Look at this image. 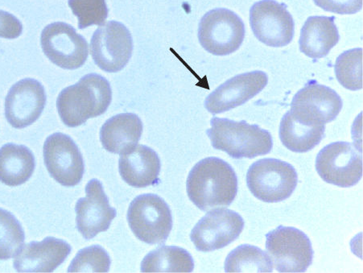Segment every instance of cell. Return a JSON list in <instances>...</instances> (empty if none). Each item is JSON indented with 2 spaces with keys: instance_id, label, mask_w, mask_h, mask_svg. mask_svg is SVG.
Listing matches in <instances>:
<instances>
[{
  "instance_id": "f1b7e54d",
  "label": "cell",
  "mask_w": 363,
  "mask_h": 273,
  "mask_svg": "<svg viewBox=\"0 0 363 273\" xmlns=\"http://www.w3.org/2000/svg\"><path fill=\"white\" fill-rule=\"evenodd\" d=\"M68 4L79 20V29L103 26L108 17L106 0H68Z\"/></svg>"
},
{
  "instance_id": "6da1fadb",
  "label": "cell",
  "mask_w": 363,
  "mask_h": 273,
  "mask_svg": "<svg viewBox=\"0 0 363 273\" xmlns=\"http://www.w3.org/2000/svg\"><path fill=\"white\" fill-rule=\"evenodd\" d=\"M189 199L202 211L229 206L238 194V177L228 162L218 157L201 160L189 172Z\"/></svg>"
},
{
  "instance_id": "277c9868",
  "label": "cell",
  "mask_w": 363,
  "mask_h": 273,
  "mask_svg": "<svg viewBox=\"0 0 363 273\" xmlns=\"http://www.w3.org/2000/svg\"><path fill=\"white\" fill-rule=\"evenodd\" d=\"M128 222L137 239L150 245H163L172 229L170 207L160 196H137L128 211Z\"/></svg>"
},
{
  "instance_id": "484cf974",
  "label": "cell",
  "mask_w": 363,
  "mask_h": 273,
  "mask_svg": "<svg viewBox=\"0 0 363 273\" xmlns=\"http://www.w3.org/2000/svg\"><path fill=\"white\" fill-rule=\"evenodd\" d=\"M336 78L340 84L350 91L362 89V49L345 51L337 58Z\"/></svg>"
},
{
  "instance_id": "44dd1931",
  "label": "cell",
  "mask_w": 363,
  "mask_h": 273,
  "mask_svg": "<svg viewBox=\"0 0 363 273\" xmlns=\"http://www.w3.org/2000/svg\"><path fill=\"white\" fill-rule=\"evenodd\" d=\"M335 21V16L308 17L301 32V52L313 59L328 55L340 40Z\"/></svg>"
},
{
  "instance_id": "9a60e30c",
  "label": "cell",
  "mask_w": 363,
  "mask_h": 273,
  "mask_svg": "<svg viewBox=\"0 0 363 273\" xmlns=\"http://www.w3.org/2000/svg\"><path fill=\"white\" fill-rule=\"evenodd\" d=\"M75 212L77 229L86 240L108 230L116 217V210L111 206L103 184L98 179L87 183L86 197L77 200Z\"/></svg>"
},
{
  "instance_id": "5b68a950",
  "label": "cell",
  "mask_w": 363,
  "mask_h": 273,
  "mask_svg": "<svg viewBox=\"0 0 363 273\" xmlns=\"http://www.w3.org/2000/svg\"><path fill=\"white\" fill-rule=\"evenodd\" d=\"M298 182L293 165L275 158L255 162L247 174V185L255 198L267 204L281 203L290 198Z\"/></svg>"
},
{
  "instance_id": "4fadbf2b",
  "label": "cell",
  "mask_w": 363,
  "mask_h": 273,
  "mask_svg": "<svg viewBox=\"0 0 363 273\" xmlns=\"http://www.w3.org/2000/svg\"><path fill=\"white\" fill-rule=\"evenodd\" d=\"M245 223L237 212L218 209L208 212L194 225L190 239L202 252L218 250L239 238Z\"/></svg>"
},
{
  "instance_id": "ffe728a7",
  "label": "cell",
  "mask_w": 363,
  "mask_h": 273,
  "mask_svg": "<svg viewBox=\"0 0 363 273\" xmlns=\"http://www.w3.org/2000/svg\"><path fill=\"white\" fill-rule=\"evenodd\" d=\"M142 133L140 118L133 113H123L105 122L100 130V140L107 152L121 155L138 145Z\"/></svg>"
},
{
  "instance_id": "8992f818",
  "label": "cell",
  "mask_w": 363,
  "mask_h": 273,
  "mask_svg": "<svg viewBox=\"0 0 363 273\" xmlns=\"http://www.w3.org/2000/svg\"><path fill=\"white\" fill-rule=\"evenodd\" d=\"M266 250L279 272H306L313 263L312 243L295 228L279 225L267 233Z\"/></svg>"
},
{
  "instance_id": "d4e9b609",
  "label": "cell",
  "mask_w": 363,
  "mask_h": 273,
  "mask_svg": "<svg viewBox=\"0 0 363 273\" xmlns=\"http://www.w3.org/2000/svg\"><path fill=\"white\" fill-rule=\"evenodd\" d=\"M225 272H272L273 264L258 247L242 245L230 252L225 261Z\"/></svg>"
},
{
  "instance_id": "9c48e42d",
  "label": "cell",
  "mask_w": 363,
  "mask_h": 273,
  "mask_svg": "<svg viewBox=\"0 0 363 273\" xmlns=\"http://www.w3.org/2000/svg\"><path fill=\"white\" fill-rule=\"evenodd\" d=\"M133 39L122 23L111 21L95 31L91 41L93 60L106 73L120 72L132 58Z\"/></svg>"
},
{
  "instance_id": "30bf717a",
  "label": "cell",
  "mask_w": 363,
  "mask_h": 273,
  "mask_svg": "<svg viewBox=\"0 0 363 273\" xmlns=\"http://www.w3.org/2000/svg\"><path fill=\"white\" fill-rule=\"evenodd\" d=\"M342 106V98L335 90L312 80L295 94L289 112L297 121L320 126L335 121Z\"/></svg>"
},
{
  "instance_id": "5bb4252c",
  "label": "cell",
  "mask_w": 363,
  "mask_h": 273,
  "mask_svg": "<svg viewBox=\"0 0 363 273\" xmlns=\"http://www.w3.org/2000/svg\"><path fill=\"white\" fill-rule=\"evenodd\" d=\"M44 160L50 176L63 186H76L84 175V160L68 135L57 133L46 139Z\"/></svg>"
},
{
  "instance_id": "cb8c5ba5",
  "label": "cell",
  "mask_w": 363,
  "mask_h": 273,
  "mask_svg": "<svg viewBox=\"0 0 363 273\" xmlns=\"http://www.w3.org/2000/svg\"><path fill=\"white\" fill-rule=\"evenodd\" d=\"M194 261L186 249L160 246L142 260L141 272H192Z\"/></svg>"
},
{
  "instance_id": "ac0fdd59",
  "label": "cell",
  "mask_w": 363,
  "mask_h": 273,
  "mask_svg": "<svg viewBox=\"0 0 363 273\" xmlns=\"http://www.w3.org/2000/svg\"><path fill=\"white\" fill-rule=\"evenodd\" d=\"M71 250L68 243L55 237L33 241L16 255L14 269L18 272H52L68 257Z\"/></svg>"
},
{
  "instance_id": "8fae6325",
  "label": "cell",
  "mask_w": 363,
  "mask_h": 273,
  "mask_svg": "<svg viewBox=\"0 0 363 273\" xmlns=\"http://www.w3.org/2000/svg\"><path fill=\"white\" fill-rule=\"evenodd\" d=\"M40 45L50 62L65 69L81 68L89 56L86 40L64 22L47 26L41 33Z\"/></svg>"
},
{
  "instance_id": "4dcf8cb0",
  "label": "cell",
  "mask_w": 363,
  "mask_h": 273,
  "mask_svg": "<svg viewBox=\"0 0 363 273\" xmlns=\"http://www.w3.org/2000/svg\"><path fill=\"white\" fill-rule=\"evenodd\" d=\"M22 32L21 22L13 14L0 10V38L16 39Z\"/></svg>"
},
{
  "instance_id": "d6986e66",
  "label": "cell",
  "mask_w": 363,
  "mask_h": 273,
  "mask_svg": "<svg viewBox=\"0 0 363 273\" xmlns=\"http://www.w3.org/2000/svg\"><path fill=\"white\" fill-rule=\"evenodd\" d=\"M162 163L158 154L146 145H136L121 154L118 171L130 186L145 188L160 183Z\"/></svg>"
},
{
  "instance_id": "ba28073f",
  "label": "cell",
  "mask_w": 363,
  "mask_h": 273,
  "mask_svg": "<svg viewBox=\"0 0 363 273\" xmlns=\"http://www.w3.org/2000/svg\"><path fill=\"white\" fill-rule=\"evenodd\" d=\"M360 150L349 142L326 145L318 154L316 170L324 182L342 188L353 187L362 178Z\"/></svg>"
},
{
  "instance_id": "7c38bea8",
  "label": "cell",
  "mask_w": 363,
  "mask_h": 273,
  "mask_svg": "<svg viewBox=\"0 0 363 273\" xmlns=\"http://www.w3.org/2000/svg\"><path fill=\"white\" fill-rule=\"evenodd\" d=\"M250 23L255 38L274 48L289 45L294 38L295 22L284 4L261 0L250 10Z\"/></svg>"
},
{
  "instance_id": "603a6c76",
  "label": "cell",
  "mask_w": 363,
  "mask_h": 273,
  "mask_svg": "<svg viewBox=\"0 0 363 273\" xmlns=\"http://www.w3.org/2000/svg\"><path fill=\"white\" fill-rule=\"evenodd\" d=\"M325 126H311L297 121L288 111L281 120L279 135L282 144L291 152H307L325 138Z\"/></svg>"
},
{
  "instance_id": "83f0119b",
  "label": "cell",
  "mask_w": 363,
  "mask_h": 273,
  "mask_svg": "<svg viewBox=\"0 0 363 273\" xmlns=\"http://www.w3.org/2000/svg\"><path fill=\"white\" fill-rule=\"evenodd\" d=\"M111 258L103 247L93 245L82 249L71 262L68 272H108Z\"/></svg>"
},
{
  "instance_id": "2e32d148",
  "label": "cell",
  "mask_w": 363,
  "mask_h": 273,
  "mask_svg": "<svg viewBox=\"0 0 363 273\" xmlns=\"http://www.w3.org/2000/svg\"><path fill=\"white\" fill-rule=\"evenodd\" d=\"M46 99L40 82L33 79H22L11 87L6 97V118L14 128L30 126L43 114Z\"/></svg>"
},
{
  "instance_id": "e0dca14e",
  "label": "cell",
  "mask_w": 363,
  "mask_h": 273,
  "mask_svg": "<svg viewBox=\"0 0 363 273\" xmlns=\"http://www.w3.org/2000/svg\"><path fill=\"white\" fill-rule=\"evenodd\" d=\"M269 77L255 70L233 77L219 86L205 100V108L213 115L221 114L248 102L267 85Z\"/></svg>"
},
{
  "instance_id": "3957f363",
  "label": "cell",
  "mask_w": 363,
  "mask_h": 273,
  "mask_svg": "<svg viewBox=\"0 0 363 273\" xmlns=\"http://www.w3.org/2000/svg\"><path fill=\"white\" fill-rule=\"evenodd\" d=\"M206 134L216 150L227 152L234 159H253L272 150L273 140L269 130L246 121L213 117Z\"/></svg>"
},
{
  "instance_id": "52a82bcc",
  "label": "cell",
  "mask_w": 363,
  "mask_h": 273,
  "mask_svg": "<svg viewBox=\"0 0 363 273\" xmlns=\"http://www.w3.org/2000/svg\"><path fill=\"white\" fill-rule=\"evenodd\" d=\"M245 38L241 18L227 9H213L201 18L199 28L200 44L216 56H227L240 48Z\"/></svg>"
},
{
  "instance_id": "f546056e",
  "label": "cell",
  "mask_w": 363,
  "mask_h": 273,
  "mask_svg": "<svg viewBox=\"0 0 363 273\" xmlns=\"http://www.w3.org/2000/svg\"><path fill=\"white\" fill-rule=\"evenodd\" d=\"M318 7L338 15H353L362 9V0H313Z\"/></svg>"
},
{
  "instance_id": "7a4b0ae2",
  "label": "cell",
  "mask_w": 363,
  "mask_h": 273,
  "mask_svg": "<svg viewBox=\"0 0 363 273\" xmlns=\"http://www.w3.org/2000/svg\"><path fill=\"white\" fill-rule=\"evenodd\" d=\"M111 100L110 82L103 76L89 74L62 91L57 108L65 126L77 128L86 123L89 118L104 115Z\"/></svg>"
},
{
  "instance_id": "7402d4cb",
  "label": "cell",
  "mask_w": 363,
  "mask_h": 273,
  "mask_svg": "<svg viewBox=\"0 0 363 273\" xmlns=\"http://www.w3.org/2000/svg\"><path fill=\"white\" fill-rule=\"evenodd\" d=\"M35 168L33 153L25 145H4L0 148V182L19 186L30 179Z\"/></svg>"
},
{
  "instance_id": "4316f807",
  "label": "cell",
  "mask_w": 363,
  "mask_h": 273,
  "mask_svg": "<svg viewBox=\"0 0 363 273\" xmlns=\"http://www.w3.org/2000/svg\"><path fill=\"white\" fill-rule=\"evenodd\" d=\"M25 240V231L21 223L13 213L0 208V260L16 257Z\"/></svg>"
}]
</instances>
